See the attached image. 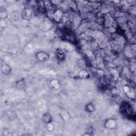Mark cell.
<instances>
[{"instance_id":"7c38bea8","label":"cell","mask_w":136,"mask_h":136,"mask_svg":"<svg viewBox=\"0 0 136 136\" xmlns=\"http://www.w3.org/2000/svg\"><path fill=\"white\" fill-rule=\"evenodd\" d=\"M85 109L87 112H93L95 110V107L92 103H89L86 106Z\"/></svg>"},{"instance_id":"5b68a950","label":"cell","mask_w":136,"mask_h":136,"mask_svg":"<svg viewBox=\"0 0 136 136\" xmlns=\"http://www.w3.org/2000/svg\"><path fill=\"white\" fill-rule=\"evenodd\" d=\"M1 71L3 74L8 75L10 74L11 71V68L8 64L6 63L3 64L1 67Z\"/></svg>"},{"instance_id":"3957f363","label":"cell","mask_w":136,"mask_h":136,"mask_svg":"<svg viewBox=\"0 0 136 136\" xmlns=\"http://www.w3.org/2000/svg\"><path fill=\"white\" fill-rule=\"evenodd\" d=\"M33 11L29 9H25L22 12L21 15L22 18L26 20H30L32 17Z\"/></svg>"},{"instance_id":"6da1fadb","label":"cell","mask_w":136,"mask_h":136,"mask_svg":"<svg viewBox=\"0 0 136 136\" xmlns=\"http://www.w3.org/2000/svg\"><path fill=\"white\" fill-rule=\"evenodd\" d=\"M50 56L48 53L44 51H39L36 54V59L40 62H45L49 59Z\"/></svg>"},{"instance_id":"4fadbf2b","label":"cell","mask_w":136,"mask_h":136,"mask_svg":"<svg viewBox=\"0 0 136 136\" xmlns=\"http://www.w3.org/2000/svg\"><path fill=\"white\" fill-rule=\"evenodd\" d=\"M8 16V13L5 9H1L0 11V18L1 19H6Z\"/></svg>"},{"instance_id":"8992f818","label":"cell","mask_w":136,"mask_h":136,"mask_svg":"<svg viewBox=\"0 0 136 136\" xmlns=\"http://www.w3.org/2000/svg\"><path fill=\"white\" fill-rule=\"evenodd\" d=\"M52 22L50 20L47 19L46 21H44L42 29L44 31H48L52 28Z\"/></svg>"},{"instance_id":"5bb4252c","label":"cell","mask_w":136,"mask_h":136,"mask_svg":"<svg viewBox=\"0 0 136 136\" xmlns=\"http://www.w3.org/2000/svg\"><path fill=\"white\" fill-rule=\"evenodd\" d=\"M48 129L50 131H52L53 130L54 127H53V124H52V123H50L48 124Z\"/></svg>"},{"instance_id":"30bf717a","label":"cell","mask_w":136,"mask_h":136,"mask_svg":"<svg viewBox=\"0 0 136 136\" xmlns=\"http://www.w3.org/2000/svg\"><path fill=\"white\" fill-rule=\"evenodd\" d=\"M60 116H61L62 119L65 121H68L70 119L69 113H68L66 111H62L60 113Z\"/></svg>"},{"instance_id":"7a4b0ae2","label":"cell","mask_w":136,"mask_h":136,"mask_svg":"<svg viewBox=\"0 0 136 136\" xmlns=\"http://www.w3.org/2000/svg\"><path fill=\"white\" fill-rule=\"evenodd\" d=\"M104 125L106 128L110 130H113L116 128L117 122L116 121L113 119H109L105 121Z\"/></svg>"},{"instance_id":"9c48e42d","label":"cell","mask_w":136,"mask_h":136,"mask_svg":"<svg viewBox=\"0 0 136 136\" xmlns=\"http://www.w3.org/2000/svg\"><path fill=\"white\" fill-rule=\"evenodd\" d=\"M42 119L45 123H46L47 124L52 123V117L50 114H49V113L44 114L42 117Z\"/></svg>"},{"instance_id":"52a82bcc","label":"cell","mask_w":136,"mask_h":136,"mask_svg":"<svg viewBox=\"0 0 136 136\" xmlns=\"http://www.w3.org/2000/svg\"><path fill=\"white\" fill-rule=\"evenodd\" d=\"M56 57L60 61H63L66 57L65 52L63 50H59L56 53Z\"/></svg>"},{"instance_id":"ba28073f","label":"cell","mask_w":136,"mask_h":136,"mask_svg":"<svg viewBox=\"0 0 136 136\" xmlns=\"http://www.w3.org/2000/svg\"><path fill=\"white\" fill-rule=\"evenodd\" d=\"M78 76L80 78L82 79H86L89 78L90 75L88 72L86 70H81L79 71Z\"/></svg>"},{"instance_id":"8fae6325","label":"cell","mask_w":136,"mask_h":136,"mask_svg":"<svg viewBox=\"0 0 136 136\" xmlns=\"http://www.w3.org/2000/svg\"><path fill=\"white\" fill-rule=\"evenodd\" d=\"M50 86L52 88L57 89L60 87V82L56 79H53L50 82Z\"/></svg>"},{"instance_id":"277c9868","label":"cell","mask_w":136,"mask_h":136,"mask_svg":"<svg viewBox=\"0 0 136 136\" xmlns=\"http://www.w3.org/2000/svg\"><path fill=\"white\" fill-rule=\"evenodd\" d=\"M63 12L60 9L56 10L53 14V18L54 20L57 22H60L62 20L63 18Z\"/></svg>"}]
</instances>
